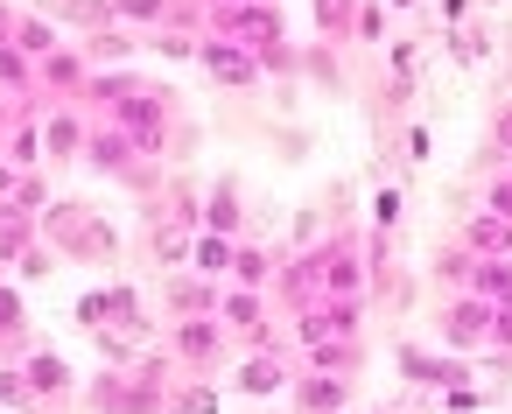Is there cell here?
<instances>
[{"instance_id":"e0dca14e","label":"cell","mask_w":512,"mask_h":414,"mask_svg":"<svg viewBox=\"0 0 512 414\" xmlns=\"http://www.w3.org/2000/svg\"><path fill=\"white\" fill-rule=\"evenodd\" d=\"M400 372H414L421 386H442V379H463L456 365H442V358H428V351H400Z\"/></svg>"},{"instance_id":"8fae6325","label":"cell","mask_w":512,"mask_h":414,"mask_svg":"<svg viewBox=\"0 0 512 414\" xmlns=\"http://www.w3.org/2000/svg\"><path fill=\"white\" fill-rule=\"evenodd\" d=\"M470 253H477V260H505V253H512V218L484 211V218L470 225Z\"/></svg>"},{"instance_id":"83f0119b","label":"cell","mask_w":512,"mask_h":414,"mask_svg":"<svg viewBox=\"0 0 512 414\" xmlns=\"http://www.w3.org/2000/svg\"><path fill=\"white\" fill-rule=\"evenodd\" d=\"M0 337H22V295L0 288Z\"/></svg>"},{"instance_id":"7c38bea8","label":"cell","mask_w":512,"mask_h":414,"mask_svg":"<svg viewBox=\"0 0 512 414\" xmlns=\"http://www.w3.org/2000/svg\"><path fill=\"white\" fill-rule=\"evenodd\" d=\"M309 365H316V372H344V379H351V372H358V344H351V337H323V344L309 351Z\"/></svg>"},{"instance_id":"603a6c76","label":"cell","mask_w":512,"mask_h":414,"mask_svg":"<svg viewBox=\"0 0 512 414\" xmlns=\"http://www.w3.org/2000/svg\"><path fill=\"white\" fill-rule=\"evenodd\" d=\"M29 393H36V386H29V372H22V365H0V400H8V407H22Z\"/></svg>"},{"instance_id":"52a82bcc","label":"cell","mask_w":512,"mask_h":414,"mask_svg":"<svg viewBox=\"0 0 512 414\" xmlns=\"http://www.w3.org/2000/svg\"><path fill=\"white\" fill-rule=\"evenodd\" d=\"M169 337H176V358L204 365V358H218V344H225V323H211V316H183Z\"/></svg>"},{"instance_id":"277c9868","label":"cell","mask_w":512,"mask_h":414,"mask_svg":"<svg viewBox=\"0 0 512 414\" xmlns=\"http://www.w3.org/2000/svg\"><path fill=\"white\" fill-rule=\"evenodd\" d=\"M491 323H498V302L463 295V302L442 316V344H449V351H477V344H491Z\"/></svg>"},{"instance_id":"7a4b0ae2","label":"cell","mask_w":512,"mask_h":414,"mask_svg":"<svg viewBox=\"0 0 512 414\" xmlns=\"http://www.w3.org/2000/svg\"><path fill=\"white\" fill-rule=\"evenodd\" d=\"M43 232H50L71 260H106V253L120 246V239H113V225H106L92 204H50V211H43Z\"/></svg>"},{"instance_id":"5bb4252c","label":"cell","mask_w":512,"mask_h":414,"mask_svg":"<svg viewBox=\"0 0 512 414\" xmlns=\"http://www.w3.org/2000/svg\"><path fill=\"white\" fill-rule=\"evenodd\" d=\"M232 260H239V253H232L225 232H204V239H197V274H232Z\"/></svg>"},{"instance_id":"6da1fadb","label":"cell","mask_w":512,"mask_h":414,"mask_svg":"<svg viewBox=\"0 0 512 414\" xmlns=\"http://www.w3.org/2000/svg\"><path fill=\"white\" fill-rule=\"evenodd\" d=\"M92 99H106L113 106V120L141 141V148H162V127H169V99L155 92V85H127V78H92L85 85Z\"/></svg>"},{"instance_id":"9c48e42d","label":"cell","mask_w":512,"mask_h":414,"mask_svg":"<svg viewBox=\"0 0 512 414\" xmlns=\"http://www.w3.org/2000/svg\"><path fill=\"white\" fill-rule=\"evenodd\" d=\"M232 386L253 393V400H260V393H281V386H288V365H281L274 351H260V358H246V365L232 372Z\"/></svg>"},{"instance_id":"9a60e30c","label":"cell","mask_w":512,"mask_h":414,"mask_svg":"<svg viewBox=\"0 0 512 414\" xmlns=\"http://www.w3.org/2000/svg\"><path fill=\"white\" fill-rule=\"evenodd\" d=\"M22 372H29V386H36V393H57V386L71 379V365H64L57 351H36V358H29Z\"/></svg>"},{"instance_id":"5b68a950","label":"cell","mask_w":512,"mask_h":414,"mask_svg":"<svg viewBox=\"0 0 512 414\" xmlns=\"http://www.w3.org/2000/svg\"><path fill=\"white\" fill-rule=\"evenodd\" d=\"M309 260H316V274H323V288H330V295H358V288H365V274H372V267H365V253H358L351 239H330V246H323V253H309Z\"/></svg>"},{"instance_id":"484cf974","label":"cell","mask_w":512,"mask_h":414,"mask_svg":"<svg viewBox=\"0 0 512 414\" xmlns=\"http://www.w3.org/2000/svg\"><path fill=\"white\" fill-rule=\"evenodd\" d=\"M232 274H239V288H253V281H267V253H253V246H239V260H232Z\"/></svg>"},{"instance_id":"836d02e7","label":"cell","mask_w":512,"mask_h":414,"mask_svg":"<svg viewBox=\"0 0 512 414\" xmlns=\"http://www.w3.org/2000/svg\"><path fill=\"white\" fill-rule=\"evenodd\" d=\"M491 211H498V218H512V176H505V183H491Z\"/></svg>"},{"instance_id":"4316f807","label":"cell","mask_w":512,"mask_h":414,"mask_svg":"<svg viewBox=\"0 0 512 414\" xmlns=\"http://www.w3.org/2000/svg\"><path fill=\"white\" fill-rule=\"evenodd\" d=\"M204 302H211V295H204L197 281H169V309H190V316H204Z\"/></svg>"},{"instance_id":"74e56055","label":"cell","mask_w":512,"mask_h":414,"mask_svg":"<svg viewBox=\"0 0 512 414\" xmlns=\"http://www.w3.org/2000/svg\"><path fill=\"white\" fill-rule=\"evenodd\" d=\"M393 8H414V0H393Z\"/></svg>"},{"instance_id":"4dcf8cb0","label":"cell","mask_w":512,"mask_h":414,"mask_svg":"<svg viewBox=\"0 0 512 414\" xmlns=\"http://www.w3.org/2000/svg\"><path fill=\"white\" fill-rule=\"evenodd\" d=\"M85 50H92V57H127V50H134V43H127V36H92V43H85Z\"/></svg>"},{"instance_id":"1f68e13d","label":"cell","mask_w":512,"mask_h":414,"mask_svg":"<svg viewBox=\"0 0 512 414\" xmlns=\"http://www.w3.org/2000/svg\"><path fill=\"white\" fill-rule=\"evenodd\" d=\"M15 197H22V176H15V162H0V204L15 211Z\"/></svg>"},{"instance_id":"f546056e","label":"cell","mask_w":512,"mask_h":414,"mask_svg":"<svg viewBox=\"0 0 512 414\" xmlns=\"http://www.w3.org/2000/svg\"><path fill=\"white\" fill-rule=\"evenodd\" d=\"M372 218H379V232H393V218H400V190H379V197H372Z\"/></svg>"},{"instance_id":"ba28073f","label":"cell","mask_w":512,"mask_h":414,"mask_svg":"<svg viewBox=\"0 0 512 414\" xmlns=\"http://www.w3.org/2000/svg\"><path fill=\"white\" fill-rule=\"evenodd\" d=\"M351 400V379H337V372H309L302 386H295V407L302 414H337Z\"/></svg>"},{"instance_id":"30bf717a","label":"cell","mask_w":512,"mask_h":414,"mask_svg":"<svg viewBox=\"0 0 512 414\" xmlns=\"http://www.w3.org/2000/svg\"><path fill=\"white\" fill-rule=\"evenodd\" d=\"M134 148H141V141H134L127 127H99V134L85 141V155H92L99 169H127V162H134Z\"/></svg>"},{"instance_id":"d6a6232c","label":"cell","mask_w":512,"mask_h":414,"mask_svg":"<svg viewBox=\"0 0 512 414\" xmlns=\"http://www.w3.org/2000/svg\"><path fill=\"white\" fill-rule=\"evenodd\" d=\"M491 344H505V351H512V302H498V323H491Z\"/></svg>"},{"instance_id":"ffe728a7","label":"cell","mask_w":512,"mask_h":414,"mask_svg":"<svg viewBox=\"0 0 512 414\" xmlns=\"http://www.w3.org/2000/svg\"><path fill=\"white\" fill-rule=\"evenodd\" d=\"M15 36H22V43H15V50H22V57H57V36H50V29H43V22H22V29H15Z\"/></svg>"},{"instance_id":"ac0fdd59","label":"cell","mask_w":512,"mask_h":414,"mask_svg":"<svg viewBox=\"0 0 512 414\" xmlns=\"http://www.w3.org/2000/svg\"><path fill=\"white\" fill-rule=\"evenodd\" d=\"M155 260H162V267H183V260H197V246H190L176 225H155Z\"/></svg>"},{"instance_id":"8992f818","label":"cell","mask_w":512,"mask_h":414,"mask_svg":"<svg viewBox=\"0 0 512 414\" xmlns=\"http://www.w3.org/2000/svg\"><path fill=\"white\" fill-rule=\"evenodd\" d=\"M197 57H204V71H211V78H225V85H253V78H260V50H246V43L211 36Z\"/></svg>"},{"instance_id":"4fadbf2b","label":"cell","mask_w":512,"mask_h":414,"mask_svg":"<svg viewBox=\"0 0 512 414\" xmlns=\"http://www.w3.org/2000/svg\"><path fill=\"white\" fill-rule=\"evenodd\" d=\"M470 295H484V302H512V260H484L477 281H470Z\"/></svg>"},{"instance_id":"3957f363","label":"cell","mask_w":512,"mask_h":414,"mask_svg":"<svg viewBox=\"0 0 512 414\" xmlns=\"http://www.w3.org/2000/svg\"><path fill=\"white\" fill-rule=\"evenodd\" d=\"M92 407L99 414H162L169 407V386H162V365H134V372H106L92 386Z\"/></svg>"},{"instance_id":"e575fe53","label":"cell","mask_w":512,"mask_h":414,"mask_svg":"<svg viewBox=\"0 0 512 414\" xmlns=\"http://www.w3.org/2000/svg\"><path fill=\"white\" fill-rule=\"evenodd\" d=\"M498 148H512V113H505V120H498Z\"/></svg>"},{"instance_id":"f1b7e54d","label":"cell","mask_w":512,"mask_h":414,"mask_svg":"<svg viewBox=\"0 0 512 414\" xmlns=\"http://www.w3.org/2000/svg\"><path fill=\"white\" fill-rule=\"evenodd\" d=\"M50 78L57 85H85V57H50Z\"/></svg>"},{"instance_id":"44dd1931","label":"cell","mask_w":512,"mask_h":414,"mask_svg":"<svg viewBox=\"0 0 512 414\" xmlns=\"http://www.w3.org/2000/svg\"><path fill=\"white\" fill-rule=\"evenodd\" d=\"M169 407L176 414H218V393L211 386H183V393H169Z\"/></svg>"},{"instance_id":"d590c367","label":"cell","mask_w":512,"mask_h":414,"mask_svg":"<svg viewBox=\"0 0 512 414\" xmlns=\"http://www.w3.org/2000/svg\"><path fill=\"white\" fill-rule=\"evenodd\" d=\"M0 43H8V0H0Z\"/></svg>"},{"instance_id":"2e32d148","label":"cell","mask_w":512,"mask_h":414,"mask_svg":"<svg viewBox=\"0 0 512 414\" xmlns=\"http://www.w3.org/2000/svg\"><path fill=\"white\" fill-rule=\"evenodd\" d=\"M204 225L232 239V225H239V190H232V183H218V190H211V211H204Z\"/></svg>"},{"instance_id":"8d00e7d4","label":"cell","mask_w":512,"mask_h":414,"mask_svg":"<svg viewBox=\"0 0 512 414\" xmlns=\"http://www.w3.org/2000/svg\"><path fill=\"white\" fill-rule=\"evenodd\" d=\"M211 8H218V15H225V8H246V0H211Z\"/></svg>"},{"instance_id":"cb8c5ba5","label":"cell","mask_w":512,"mask_h":414,"mask_svg":"<svg viewBox=\"0 0 512 414\" xmlns=\"http://www.w3.org/2000/svg\"><path fill=\"white\" fill-rule=\"evenodd\" d=\"M113 15H134V22H162L169 15V0H106Z\"/></svg>"},{"instance_id":"d4e9b609","label":"cell","mask_w":512,"mask_h":414,"mask_svg":"<svg viewBox=\"0 0 512 414\" xmlns=\"http://www.w3.org/2000/svg\"><path fill=\"white\" fill-rule=\"evenodd\" d=\"M85 141H92V134H78V120H50V148H57V155H78Z\"/></svg>"},{"instance_id":"d6986e66","label":"cell","mask_w":512,"mask_h":414,"mask_svg":"<svg viewBox=\"0 0 512 414\" xmlns=\"http://www.w3.org/2000/svg\"><path fill=\"white\" fill-rule=\"evenodd\" d=\"M218 316H225L232 330H260V302H253L246 288H239V295H225V302H218Z\"/></svg>"},{"instance_id":"7402d4cb","label":"cell","mask_w":512,"mask_h":414,"mask_svg":"<svg viewBox=\"0 0 512 414\" xmlns=\"http://www.w3.org/2000/svg\"><path fill=\"white\" fill-rule=\"evenodd\" d=\"M15 253H29V218L22 211H8V225H0V260H15Z\"/></svg>"}]
</instances>
